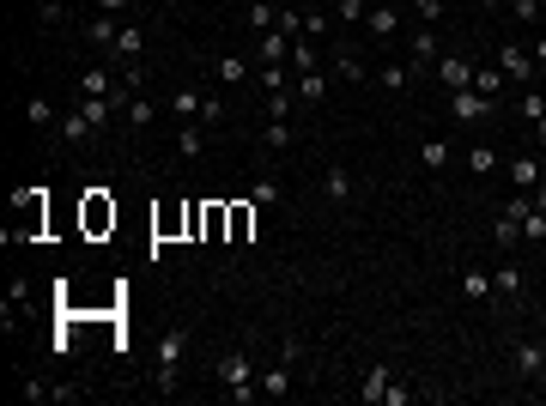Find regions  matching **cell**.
I'll return each instance as SVG.
<instances>
[{"instance_id":"37","label":"cell","mask_w":546,"mask_h":406,"mask_svg":"<svg viewBox=\"0 0 546 406\" xmlns=\"http://www.w3.org/2000/svg\"><path fill=\"white\" fill-rule=\"evenodd\" d=\"M516 116H522V122H541V116H546V98L522 85V98H516Z\"/></svg>"},{"instance_id":"26","label":"cell","mask_w":546,"mask_h":406,"mask_svg":"<svg viewBox=\"0 0 546 406\" xmlns=\"http://www.w3.org/2000/svg\"><path fill=\"white\" fill-rule=\"evenodd\" d=\"M85 37L98 42V49H116V37H121V24H116V19H110V13H98V19L85 24Z\"/></svg>"},{"instance_id":"15","label":"cell","mask_w":546,"mask_h":406,"mask_svg":"<svg viewBox=\"0 0 546 406\" xmlns=\"http://www.w3.org/2000/svg\"><path fill=\"white\" fill-rule=\"evenodd\" d=\"M91 134H98V127L85 122L80 109H67V116H61V122H55V140H61V146H85V140H91Z\"/></svg>"},{"instance_id":"38","label":"cell","mask_w":546,"mask_h":406,"mask_svg":"<svg viewBox=\"0 0 546 406\" xmlns=\"http://www.w3.org/2000/svg\"><path fill=\"white\" fill-rule=\"evenodd\" d=\"M498 85H504L498 67H474V91H480V98H498Z\"/></svg>"},{"instance_id":"22","label":"cell","mask_w":546,"mask_h":406,"mask_svg":"<svg viewBox=\"0 0 546 406\" xmlns=\"http://www.w3.org/2000/svg\"><path fill=\"white\" fill-rule=\"evenodd\" d=\"M522 267H516V261H504V267H498V273H492V291H498V297H522Z\"/></svg>"},{"instance_id":"2","label":"cell","mask_w":546,"mask_h":406,"mask_svg":"<svg viewBox=\"0 0 546 406\" xmlns=\"http://www.w3.org/2000/svg\"><path fill=\"white\" fill-rule=\"evenodd\" d=\"M528 212H534V194H522V188H516V194L498 206V219H492L498 249H516V243H522V219H528Z\"/></svg>"},{"instance_id":"43","label":"cell","mask_w":546,"mask_h":406,"mask_svg":"<svg viewBox=\"0 0 546 406\" xmlns=\"http://www.w3.org/2000/svg\"><path fill=\"white\" fill-rule=\"evenodd\" d=\"M219 122H225V103L206 98V103H201V127H219Z\"/></svg>"},{"instance_id":"7","label":"cell","mask_w":546,"mask_h":406,"mask_svg":"<svg viewBox=\"0 0 546 406\" xmlns=\"http://www.w3.org/2000/svg\"><path fill=\"white\" fill-rule=\"evenodd\" d=\"M498 73H504L510 85H528L541 67H534V55H528V42H498Z\"/></svg>"},{"instance_id":"5","label":"cell","mask_w":546,"mask_h":406,"mask_svg":"<svg viewBox=\"0 0 546 406\" xmlns=\"http://www.w3.org/2000/svg\"><path fill=\"white\" fill-rule=\"evenodd\" d=\"M292 370H298V345L285 340V345H280V358L262 370V394H267V401H285V394H292Z\"/></svg>"},{"instance_id":"40","label":"cell","mask_w":546,"mask_h":406,"mask_svg":"<svg viewBox=\"0 0 546 406\" xmlns=\"http://www.w3.org/2000/svg\"><path fill=\"white\" fill-rule=\"evenodd\" d=\"M262 140L280 152V146H292V122H280V116H267V127H262Z\"/></svg>"},{"instance_id":"44","label":"cell","mask_w":546,"mask_h":406,"mask_svg":"<svg viewBox=\"0 0 546 406\" xmlns=\"http://www.w3.org/2000/svg\"><path fill=\"white\" fill-rule=\"evenodd\" d=\"M510 13H516V19H528V24H534V19H541V0H510Z\"/></svg>"},{"instance_id":"4","label":"cell","mask_w":546,"mask_h":406,"mask_svg":"<svg viewBox=\"0 0 546 406\" xmlns=\"http://www.w3.org/2000/svg\"><path fill=\"white\" fill-rule=\"evenodd\" d=\"M546 370V340H510V376L516 382H541Z\"/></svg>"},{"instance_id":"31","label":"cell","mask_w":546,"mask_h":406,"mask_svg":"<svg viewBox=\"0 0 546 406\" xmlns=\"http://www.w3.org/2000/svg\"><path fill=\"white\" fill-rule=\"evenodd\" d=\"M24 122L31 127H55V103L49 98H24Z\"/></svg>"},{"instance_id":"51","label":"cell","mask_w":546,"mask_h":406,"mask_svg":"<svg viewBox=\"0 0 546 406\" xmlns=\"http://www.w3.org/2000/svg\"><path fill=\"white\" fill-rule=\"evenodd\" d=\"M541 388H546V370H541Z\"/></svg>"},{"instance_id":"48","label":"cell","mask_w":546,"mask_h":406,"mask_svg":"<svg viewBox=\"0 0 546 406\" xmlns=\"http://www.w3.org/2000/svg\"><path fill=\"white\" fill-rule=\"evenodd\" d=\"M534 134H541V146H546V116H541V122H534Z\"/></svg>"},{"instance_id":"12","label":"cell","mask_w":546,"mask_h":406,"mask_svg":"<svg viewBox=\"0 0 546 406\" xmlns=\"http://www.w3.org/2000/svg\"><path fill=\"white\" fill-rule=\"evenodd\" d=\"M437 80H444V91H467L474 85V61L467 55H444L437 61Z\"/></svg>"},{"instance_id":"39","label":"cell","mask_w":546,"mask_h":406,"mask_svg":"<svg viewBox=\"0 0 546 406\" xmlns=\"http://www.w3.org/2000/svg\"><path fill=\"white\" fill-rule=\"evenodd\" d=\"M467 170H474V176H492V170H498V152H492V146H474V152H467Z\"/></svg>"},{"instance_id":"46","label":"cell","mask_w":546,"mask_h":406,"mask_svg":"<svg viewBox=\"0 0 546 406\" xmlns=\"http://www.w3.org/2000/svg\"><path fill=\"white\" fill-rule=\"evenodd\" d=\"M528 55H534V67L546 73V37H534V42H528Z\"/></svg>"},{"instance_id":"27","label":"cell","mask_w":546,"mask_h":406,"mask_svg":"<svg viewBox=\"0 0 546 406\" xmlns=\"http://www.w3.org/2000/svg\"><path fill=\"white\" fill-rule=\"evenodd\" d=\"M273 24H280V6H273V0H249V31L262 37V31H273Z\"/></svg>"},{"instance_id":"52","label":"cell","mask_w":546,"mask_h":406,"mask_svg":"<svg viewBox=\"0 0 546 406\" xmlns=\"http://www.w3.org/2000/svg\"><path fill=\"white\" fill-rule=\"evenodd\" d=\"M541 309H546V297H541Z\"/></svg>"},{"instance_id":"10","label":"cell","mask_w":546,"mask_h":406,"mask_svg":"<svg viewBox=\"0 0 546 406\" xmlns=\"http://www.w3.org/2000/svg\"><path fill=\"white\" fill-rule=\"evenodd\" d=\"M364 31H370L377 42H395L401 37V6H388V0L383 6H370V13H364Z\"/></svg>"},{"instance_id":"6","label":"cell","mask_w":546,"mask_h":406,"mask_svg":"<svg viewBox=\"0 0 546 406\" xmlns=\"http://www.w3.org/2000/svg\"><path fill=\"white\" fill-rule=\"evenodd\" d=\"M492 109H498V98H480L474 85L467 91H449V122H462V127H480Z\"/></svg>"},{"instance_id":"49","label":"cell","mask_w":546,"mask_h":406,"mask_svg":"<svg viewBox=\"0 0 546 406\" xmlns=\"http://www.w3.org/2000/svg\"><path fill=\"white\" fill-rule=\"evenodd\" d=\"M480 6H485V13H498V0H480Z\"/></svg>"},{"instance_id":"32","label":"cell","mask_w":546,"mask_h":406,"mask_svg":"<svg viewBox=\"0 0 546 406\" xmlns=\"http://www.w3.org/2000/svg\"><path fill=\"white\" fill-rule=\"evenodd\" d=\"M328 31H334V13H303V24H298V37H310V42H322Z\"/></svg>"},{"instance_id":"41","label":"cell","mask_w":546,"mask_h":406,"mask_svg":"<svg viewBox=\"0 0 546 406\" xmlns=\"http://www.w3.org/2000/svg\"><path fill=\"white\" fill-rule=\"evenodd\" d=\"M522 243H546V212H541V206L522 219Z\"/></svg>"},{"instance_id":"18","label":"cell","mask_w":546,"mask_h":406,"mask_svg":"<svg viewBox=\"0 0 546 406\" xmlns=\"http://www.w3.org/2000/svg\"><path fill=\"white\" fill-rule=\"evenodd\" d=\"M121 116H128V127H134V134H140V127H152V122H158V103H152V98H134V91H128Z\"/></svg>"},{"instance_id":"9","label":"cell","mask_w":546,"mask_h":406,"mask_svg":"<svg viewBox=\"0 0 546 406\" xmlns=\"http://www.w3.org/2000/svg\"><path fill=\"white\" fill-rule=\"evenodd\" d=\"M292 31H280V24H273V31H262V37H255V67H285L292 61Z\"/></svg>"},{"instance_id":"19","label":"cell","mask_w":546,"mask_h":406,"mask_svg":"<svg viewBox=\"0 0 546 406\" xmlns=\"http://www.w3.org/2000/svg\"><path fill=\"white\" fill-rule=\"evenodd\" d=\"M388 382H395V376H388L383 364H370V370H364V376H359V401H370V406H377V401H383V394H388Z\"/></svg>"},{"instance_id":"29","label":"cell","mask_w":546,"mask_h":406,"mask_svg":"<svg viewBox=\"0 0 546 406\" xmlns=\"http://www.w3.org/2000/svg\"><path fill=\"white\" fill-rule=\"evenodd\" d=\"M255 85H262V91H292V67H255Z\"/></svg>"},{"instance_id":"3","label":"cell","mask_w":546,"mask_h":406,"mask_svg":"<svg viewBox=\"0 0 546 406\" xmlns=\"http://www.w3.org/2000/svg\"><path fill=\"white\" fill-rule=\"evenodd\" d=\"M182 352H188V327H170V334L158 340V394H177Z\"/></svg>"},{"instance_id":"14","label":"cell","mask_w":546,"mask_h":406,"mask_svg":"<svg viewBox=\"0 0 546 406\" xmlns=\"http://www.w3.org/2000/svg\"><path fill=\"white\" fill-rule=\"evenodd\" d=\"M140 49H146V31H140V24H121V37H116V49H110V61L140 67Z\"/></svg>"},{"instance_id":"28","label":"cell","mask_w":546,"mask_h":406,"mask_svg":"<svg viewBox=\"0 0 546 406\" xmlns=\"http://www.w3.org/2000/svg\"><path fill=\"white\" fill-rule=\"evenodd\" d=\"M413 73H419L413 61H388L383 73H377V85H388V91H407V85H413Z\"/></svg>"},{"instance_id":"16","label":"cell","mask_w":546,"mask_h":406,"mask_svg":"<svg viewBox=\"0 0 546 406\" xmlns=\"http://www.w3.org/2000/svg\"><path fill=\"white\" fill-rule=\"evenodd\" d=\"M285 67H292V80H303V73H316V67H322V49H316L310 37H298V42H292V61H285Z\"/></svg>"},{"instance_id":"35","label":"cell","mask_w":546,"mask_h":406,"mask_svg":"<svg viewBox=\"0 0 546 406\" xmlns=\"http://www.w3.org/2000/svg\"><path fill=\"white\" fill-rule=\"evenodd\" d=\"M370 0H334V24H364Z\"/></svg>"},{"instance_id":"47","label":"cell","mask_w":546,"mask_h":406,"mask_svg":"<svg viewBox=\"0 0 546 406\" xmlns=\"http://www.w3.org/2000/svg\"><path fill=\"white\" fill-rule=\"evenodd\" d=\"M98 6H103V13H121V6H128V0H98Z\"/></svg>"},{"instance_id":"42","label":"cell","mask_w":546,"mask_h":406,"mask_svg":"<svg viewBox=\"0 0 546 406\" xmlns=\"http://www.w3.org/2000/svg\"><path fill=\"white\" fill-rule=\"evenodd\" d=\"M407 6L419 13V24H437V19H444V6H449V0H407Z\"/></svg>"},{"instance_id":"34","label":"cell","mask_w":546,"mask_h":406,"mask_svg":"<svg viewBox=\"0 0 546 406\" xmlns=\"http://www.w3.org/2000/svg\"><path fill=\"white\" fill-rule=\"evenodd\" d=\"M37 24H43V31L67 24V0H37Z\"/></svg>"},{"instance_id":"25","label":"cell","mask_w":546,"mask_h":406,"mask_svg":"<svg viewBox=\"0 0 546 406\" xmlns=\"http://www.w3.org/2000/svg\"><path fill=\"white\" fill-rule=\"evenodd\" d=\"M213 80L219 85H243L249 80V61H243V55H219V61H213Z\"/></svg>"},{"instance_id":"33","label":"cell","mask_w":546,"mask_h":406,"mask_svg":"<svg viewBox=\"0 0 546 406\" xmlns=\"http://www.w3.org/2000/svg\"><path fill=\"white\" fill-rule=\"evenodd\" d=\"M419 164L431 170V176H437V170L449 164V146H444V140H419Z\"/></svg>"},{"instance_id":"8","label":"cell","mask_w":546,"mask_h":406,"mask_svg":"<svg viewBox=\"0 0 546 406\" xmlns=\"http://www.w3.org/2000/svg\"><path fill=\"white\" fill-rule=\"evenodd\" d=\"M407 61L419 67V73L444 61V42H437V31H431V24H413V31H407Z\"/></svg>"},{"instance_id":"11","label":"cell","mask_w":546,"mask_h":406,"mask_svg":"<svg viewBox=\"0 0 546 406\" xmlns=\"http://www.w3.org/2000/svg\"><path fill=\"white\" fill-rule=\"evenodd\" d=\"M322 201L328 206H352V170H346V164H328L322 170Z\"/></svg>"},{"instance_id":"1","label":"cell","mask_w":546,"mask_h":406,"mask_svg":"<svg viewBox=\"0 0 546 406\" xmlns=\"http://www.w3.org/2000/svg\"><path fill=\"white\" fill-rule=\"evenodd\" d=\"M213 376H219L225 382V394H231V401H255V394H262V388H255V364H249V352H243V345H231V352H219V364H213Z\"/></svg>"},{"instance_id":"13","label":"cell","mask_w":546,"mask_h":406,"mask_svg":"<svg viewBox=\"0 0 546 406\" xmlns=\"http://www.w3.org/2000/svg\"><path fill=\"white\" fill-rule=\"evenodd\" d=\"M201 103H206L201 85H182V91H170V116L177 122H201Z\"/></svg>"},{"instance_id":"21","label":"cell","mask_w":546,"mask_h":406,"mask_svg":"<svg viewBox=\"0 0 546 406\" xmlns=\"http://www.w3.org/2000/svg\"><path fill=\"white\" fill-rule=\"evenodd\" d=\"M116 109H121V98H80V116L91 127H110V116H116Z\"/></svg>"},{"instance_id":"30","label":"cell","mask_w":546,"mask_h":406,"mask_svg":"<svg viewBox=\"0 0 546 406\" xmlns=\"http://www.w3.org/2000/svg\"><path fill=\"white\" fill-rule=\"evenodd\" d=\"M292 91H298L303 103H322V98H328V73H322V67H316V73H303V80L292 85Z\"/></svg>"},{"instance_id":"45","label":"cell","mask_w":546,"mask_h":406,"mask_svg":"<svg viewBox=\"0 0 546 406\" xmlns=\"http://www.w3.org/2000/svg\"><path fill=\"white\" fill-rule=\"evenodd\" d=\"M413 401V388H401V382H388V394H383V406H407Z\"/></svg>"},{"instance_id":"23","label":"cell","mask_w":546,"mask_h":406,"mask_svg":"<svg viewBox=\"0 0 546 406\" xmlns=\"http://www.w3.org/2000/svg\"><path fill=\"white\" fill-rule=\"evenodd\" d=\"M462 297L467 304H485V297H492V273H485V267H467L462 273Z\"/></svg>"},{"instance_id":"36","label":"cell","mask_w":546,"mask_h":406,"mask_svg":"<svg viewBox=\"0 0 546 406\" xmlns=\"http://www.w3.org/2000/svg\"><path fill=\"white\" fill-rule=\"evenodd\" d=\"M249 201H255V206H273V201H285V188H280V176H262V183L249 188Z\"/></svg>"},{"instance_id":"24","label":"cell","mask_w":546,"mask_h":406,"mask_svg":"<svg viewBox=\"0 0 546 406\" xmlns=\"http://www.w3.org/2000/svg\"><path fill=\"white\" fill-rule=\"evenodd\" d=\"M201 146H206V127L201 122H177V152H182V158H201Z\"/></svg>"},{"instance_id":"17","label":"cell","mask_w":546,"mask_h":406,"mask_svg":"<svg viewBox=\"0 0 546 406\" xmlns=\"http://www.w3.org/2000/svg\"><path fill=\"white\" fill-rule=\"evenodd\" d=\"M510 188H522V194H534L541 188V158H510Z\"/></svg>"},{"instance_id":"50","label":"cell","mask_w":546,"mask_h":406,"mask_svg":"<svg viewBox=\"0 0 546 406\" xmlns=\"http://www.w3.org/2000/svg\"><path fill=\"white\" fill-rule=\"evenodd\" d=\"M158 6H177V0H158Z\"/></svg>"},{"instance_id":"20","label":"cell","mask_w":546,"mask_h":406,"mask_svg":"<svg viewBox=\"0 0 546 406\" xmlns=\"http://www.w3.org/2000/svg\"><path fill=\"white\" fill-rule=\"evenodd\" d=\"M334 80H346V85H364L370 80V67L352 55V49H334Z\"/></svg>"}]
</instances>
